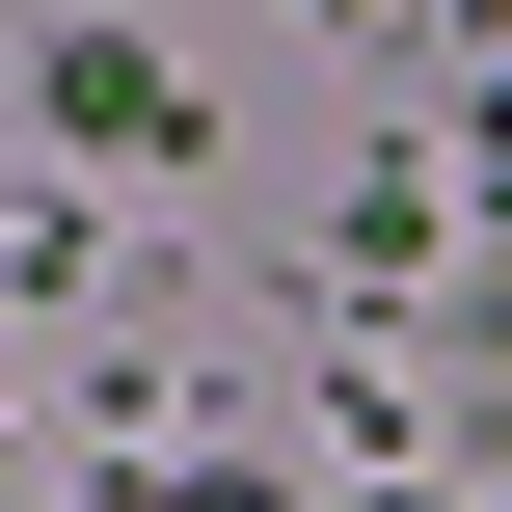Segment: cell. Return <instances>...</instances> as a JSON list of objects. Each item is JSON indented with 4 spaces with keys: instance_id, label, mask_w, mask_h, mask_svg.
<instances>
[{
    "instance_id": "cell-1",
    "label": "cell",
    "mask_w": 512,
    "mask_h": 512,
    "mask_svg": "<svg viewBox=\"0 0 512 512\" xmlns=\"http://www.w3.org/2000/svg\"><path fill=\"white\" fill-rule=\"evenodd\" d=\"M216 512H270V486H216Z\"/></svg>"
}]
</instances>
